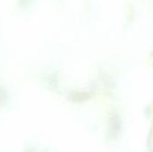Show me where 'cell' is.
<instances>
[{
	"mask_svg": "<svg viewBox=\"0 0 153 152\" xmlns=\"http://www.w3.org/2000/svg\"><path fill=\"white\" fill-rule=\"evenodd\" d=\"M26 152H34V151H33L32 150H29V151H26Z\"/></svg>",
	"mask_w": 153,
	"mask_h": 152,
	"instance_id": "1",
	"label": "cell"
}]
</instances>
